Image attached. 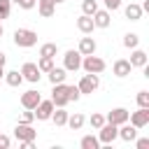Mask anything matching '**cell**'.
<instances>
[{"label": "cell", "instance_id": "6da1fadb", "mask_svg": "<svg viewBox=\"0 0 149 149\" xmlns=\"http://www.w3.org/2000/svg\"><path fill=\"white\" fill-rule=\"evenodd\" d=\"M14 44L21 49H30L37 44V33L30 28H16L14 30Z\"/></svg>", "mask_w": 149, "mask_h": 149}, {"label": "cell", "instance_id": "7a4b0ae2", "mask_svg": "<svg viewBox=\"0 0 149 149\" xmlns=\"http://www.w3.org/2000/svg\"><path fill=\"white\" fill-rule=\"evenodd\" d=\"M81 68H84V72L100 74V72H105L107 63H105L100 56H95V54H88V56H81Z\"/></svg>", "mask_w": 149, "mask_h": 149}, {"label": "cell", "instance_id": "3957f363", "mask_svg": "<svg viewBox=\"0 0 149 149\" xmlns=\"http://www.w3.org/2000/svg\"><path fill=\"white\" fill-rule=\"evenodd\" d=\"M98 86H100V77L93 74V72H86V74L79 79V84H77V88H79L81 95H88V93L98 91Z\"/></svg>", "mask_w": 149, "mask_h": 149}, {"label": "cell", "instance_id": "277c9868", "mask_svg": "<svg viewBox=\"0 0 149 149\" xmlns=\"http://www.w3.org/2000/svg\"><path fill=\"white\" fill-rule=\"evenodd\" d=\"M119 137V126H114V123H109V121H105L100 128H98V140H100V144H112L114 140Z\"/></svg>", "mask_w": 149, "mask_h": 149}, {"label": "cell", "instance_id": "5b68a950", "mask_svg": "<svg viewBox=\"0 0 149 149\" xmlns=\"http://www.w3.org/2000/svg\"><path fill=\"white\" fill-rule=\"evenodd\" d=\"M63 68H65L68 72L81 70V54H79L77 49H68V51L63 54Z\"/></svg>", "mask_w": 149, "mask_h": 149}, {"label": "cell", "instance_id": "8992f818", "mask_svg": "<svg viewBox=\"0 0 149 149\" xmlns=\"http://www.w3.org/2000/svg\"><path fill=\"white\" fill-rule=\"evenodd\" d=\"M68 84L65 81H61V84H54V91H51V102H54V107H65L68 102H70V98H68Z\"/></svg>", "mask_w": 149, "mask_h": 149}, {"label": "cell", "instance_id": "52a82bcc", "mask_svg": "<svg viewBox=\"0 0 149 149\" xmlns=\"http://www.w3.org/2000/svg\"><path fill=\"white\" fill-rule=\"evenodd\" d=\"M14 137L19 140V142H28V140H37V130L33 128V123H16V128H14Z\"/></svg>", "mask_w": 149, "mask_h": 149}, {"label": "cell", "instance_id": "ba28073f", "mask_svg": "<svg viewBox=\"0 0 149 149\" xmlns=\"http://www.w3.org/2000/svg\"><path fill=\"white\" fill-rule=\"evenodd\" d=\"M128 123H133L137 130L149 126V107H137V112H130L128 114Z\"/></svg>", "mask_w": 149, "mask_h": 149}, {"label": "cell", "instance_id": "9c48e42d", "mask_svg": "<svg viewBox=\"0 0 149 149\" xmlns=\"http://www.w3.org/2000/svg\"><path fill=\"white\" fill-rule=\"evenodd\" d=\"M19 72L23 74V81H30V84H37V81H40V77H42V72H40L37 63H30V61H28V63H23Z\"/></svg>", "mask_w": 149, "mask_h": 149}, {"label": "cell", "instance_id": "30bf717a", "mask_svg": "<svg viewBox=\"0 0 149 149\" xmlns=\"http://www.w3.org/2000/svg\"><path fill=\"white\" fill-rule=\"evenodd\" d=\"M33 112H35V119L37 121H49L51 119V112H54V102L51 100H40Z\"/></svg>", "mask_w": 149, "mask_h": 149}, {"label": "cell", "instance_id": "8fae6325", "mask_svg": "<svg viewBox=\"0 0 149 149\" xmlns=\"http://www.w3.org/2000/svg\"><path fill=\"white\" fill-rule=\"evenodd\" d=\"M40 100H42V95H40V91H35V88L21 93V107H23V109H35Z\"/></svg>", "mask_w": 149, "mask_h": 149}, {"label": "cell", "instance_id": "7c38bea8", "mask_svg": "<svg viewBox=\"0 0 149 149\" xmlns=\"http://www.w3.org/2000/svg\"><path fill=\"white\" fill-rule=\"evenodd\" d=\"M91 19H93V26H95V28H109V23H112V14H109V9H100V7L93 12Z\"/></svg>", "mask_w": 149, "mask_h": 149}, {"label": "cell", "instance_id": "4fadbf2b", "mask_svg": "<svg viewBox=\"0 0 149 149\" xmlns=\"http://www.w3.org/2000/svg\"><path fill=\"white\" fill-rule=\"evenodd\" d=\"M130 70H133V65L128 63V58H116V61H114V65H112V74H114V77H119V79L128 77V74H130Z\"/></svg>", "mask_w": 149, "mask_h": 149}, {"label": "cell", "instance_id": "5bb4252c", "mask_svg": "<svg viewBox=\"0 0 149 149\" xmlns=\"http://www.w3.org/2000/svg\"><path fill=\"white\" fill-rule=\"evenodd\" d=\"M128 109L126 107H114L107 116H105V121H109V123H114V126H121V123H126L128 121Z\"/></svg>", "mask_w": 149, "mask_h": 149}, {"label": "cell", "instance_id": "9a60e30c", "mask_svg": "<svg viewBox=\"0 0 149 149\" xmlns=\"http://www.w3.org/2000/svg\"><path fill=\"white\" fill-rule=\"evenodd\" d=\"M147 61H149V56H147V51H142L140 47H135V49H130V58H128V63H130L133 68H144V65H147Z\"/></svg>", "mask_w": 149, "mask_h": 149}, {"label": "cell", "instance_id": "2e32d148", "mask_svg": "<svg viewBox=\"0 0 149 149\" xmlns=\"http://www.w3.org/2000/svg\"><path fill=\"white\" fill-rule=\"evenodd\" d=\"M135 137H137V128H135L133 123L126 121V123L119 126V140H123V142H133Z\"/></svg>", "mask_w": 149, "mask_h": 149}, {"label": "cell", "instance_id": "e0dca14e", "mask_svg": "<svg viewBox=\"0 0 149 149\" xmlns=\"http://www.w3.org/2000/svg\"><path fill=\"white\" fill-rule=\"evenodd\" d=\"M35 5H37L40 16H44V19H49V16L56 14V2H54V0H37Z\"/></svg>", "mask_w": 149, "mask_h": 149}, {"label": "cell", "instance_id": "ac0fdd59", "mask_svg": "<svg viewBox=\"0 0 149 149\" xmlns=\"http://www.w3.org/2000/svg\"><path fill=\"white\" fill-rule=\"evenodd\" d=\"M95 49H98V44H95V40H93V37H81V40H79V47H77V51H79L81 56L95 54Z\"/></svg>", "mask_w": 149, "mask_h": 149}, {"label": "cell", "instance_id": "d6986e66", "mask_svg": "<svg viewBox=\"0 0 149 149\" xmlns=\"http://www.w3.org/2000/svg\"><path fill=\"white\" fill-rule=\"evenodd\" d=\"M123 14H126V19H128V21H140L144 12H142V5L130 2V5H126V7H123Z\"/></svg>", "mask_w": 149, "mask_h": 149}, {"label": "cell", "instance_id": "ffe728a7", "mask_svg": "<svg viewBox=\"0 0 149 149\" xmlns=\"http://www.w3.org/2000/svg\"><path fill=\"white\" fill-rule=\"evenodd\" d=\"M77 28H79V33H84V35H91L93 33V19L88 16V14H81L79 19H77Z\"/></svg>", "mask_w": 149, "mask_h": 149}, {"label": "cell", "instance_id": "44dd1931", "mask_svg": "<svg viewBox=\"0 0 149 149\" xmlns=\"http://www.w3.org/2000/svg\"><path fill=\"white\" fill-rule=\"evenodd\" d=\"M47 74H49L51 86H54V84H61V81H65V79H68V70H65V68H56V65H54Z\"/></svg>", "mask_w": 149, "mask_h": 149}, {"label": "cell", "instance_id": "7402d4cb", "mask_svg": "<svg viewBox=\"0 0 149 149\" xmlns=\"http://www.w3.org/2000/svg\"><path fill=\"white\" fill-rule=\"evenodd\" d=\"M2 79H5L7 86H12V88H19V86L23 84V74H21L19 70H9V72H5Z\"/></svg>", "mask_w": 149, "mask_h": 149}, {"label": "cell", "instance_id": "603a6c76", "mask_svg": "<svg viewBox=\"0 0 149 149\" xmlns=\"http://www.w3.org/2000/svg\"><path fill=\"white\" fill-rule=\"evenodd\" d=\"M84 123H86V119H84V114H81V112L68 114V123H65V126H70L72 130H81V128H84Z\"/></svg>", "mask_w": 149, "mask_h": 149}, {"label": "cell", "instance_id": "cb8c5ba5", "mask_svg": "<svg viewBox=\"0 0 149 149\" xmlns=\"http://www.w3.org/2000/svg\"><path fill=\"white\" fill-rule=\"evenodd\" d=\"M51 121H54V126H65V123H68V112H65V107H54Z\"/></svg>", "mask_w": 149, "mask_h": 149}, {"label": "cell", "instance_id": "d4e9b609", "mask_svg": "<svg viewBox=\"0 0 149 149\" xmlns=\"http://www.w3.org/2000/svg\"><path fill=\"white\" fill-rule=\"evenodd\" d=\"M56 54H58V44H56V42H44V44L40 47V56L56 58Z\"/></svg>", "mask_w": 149, "mask_h": 149}, {"label": "cell", "instance_id": "484cf974", "mask_svg": "<svg viewBox=\"0 0 149 149\" xmlns=\"http://www.w3.org/2000/svg\"><path fill=\"white\" fill-rule=\"evenodd\" d=\"M79 147H81V149H100V140H98L95 135H84V137L79 140Z\"/></svg>", "mask_w": 149, "mask_h": 149}, {"label": "cell", "instance_id": "4316f807", "mask_svg": "<svg viewBox=\"0 0 149 149\" xmlns=\"http://www.w3.org/2000/svg\"><path fill=\"white\" fill-rule=\"evenodd\" d=\"M123 47H126V49L140 47V35H137V33H126V35H123Z\"/></svg>", "mask_w": 149, "mask_h": 149}, {"label": "cell", "instance_id": "83f0119b", "mask_svg": "<svg viewBox=\"0 0 149 149\" xmlns=\"http://www.w3.org/2000/svg\"><path fill=\"white\" fill-rule=\"evenodd\" d=\"M95 9H98V0H81V14L93 16Z\"/></svg>", "mask_w": 149, "mask_h": 149}, {"label": "cell", "instance_id": "f1b7e54d", "mask_svg": "<svg viewBox=\"0 0 149 149\" xmlns=\"http://www.w3.org/2000/svg\"><path fill=\"white\" fill-rule=\"evenodd\" d=\"M37 68H40V72H49L51 68H54V58H47V56H40V61H37Z\"/></svg>", "mask_w": 149, "mask_h": 149}, {"label": "cell", "instance_id": "f546056e", "mask_svg": "<svg viewBox=\"0 0 149 149\" xmlns=\"http://www.w3.org/2000/svg\"><path fill=\"white\" fill-rule=\"evenodd\" d=\"M88 123H91V128H93V130H98V128L105 123V116H102L100 112H93V114H91V119H88Z\"/></svg>", "mask_w": 149, "mask_h": 149}, {"label": "cell", "instance_id": "4dcf8cb0", "mask_svg": "<svg viewBox=\"0 0 149 149\" xmlns=\"http://www.w3.org/2000/svg\"><path fill=\"white\" fill-rule=\"evenodd\" d=\"M9 14H12V0H0V21L9 19Z\"/></svg>", "mask_w": 149, "mask_h": 149}, {"label": "cell", "instance_id": "1f68e13d", "mask_svg": "<svg viewBox=\"0 0 149 149\" xmlns=\"http://www.w3.org/2000/svg\"><path fill=\"white\" fill-rule=\"evenodd\" d=\"M135 100H137V107H149V91H140Z\"/></svg>", "mask_w": 149, "mask_h": 149}, {"label": "cell", "instance_id": "d6a6232c", "mask_svg": "<svg viewBox=\"0 0 149 149\" xmlns=\"http://www.w3.org/2000/svg\"><path fill=\"white\" fill-rule=\"evenodd\" d=\"M21 123H33L35 121V112L33 109H26V112H21V119H19Z\"/></svg>", "mask_w": 149, "mask_h": 149}, {"label": "cell", "instance_id": "836d02e7", "mask_svg": "<svg viewBox=\"0 0 149 149\" xmlns=\"http://www.w3.org/2000/svg\"><path fill=\"white\" fill-rule=\"evenodd\" d=\"M68 98H70V102H77V100L81 98L79 88H77V86H70V88H68Z\"/></svg>", "mask_w": 149, "mask_h": 149}, {"label": "cell", "instance_id": "e575fe53", "mask_svg": "<svg viewBox=\"0 0 149 149\" xmlns=\"http://www.w3.org/2000/svg\"><path fill=\"white\" fill-rule=\"evenodd\" d=\"M102 2H105V9H109V12H116L121 7V0H102Z\"/></svg>", "mask_w": 149, "mask_h": 149}, {"label": "cell", "instance_id": "d590c367", "mask_svg": "<svg viewBox=\"0 0 149 149\" xmlns=\"http://www.w3.org/2000/svg\"><path fill=\"white\" fill-rule=\"evenodd\" d=\"M133 142H135V147H137V149H147V147H149V137H140V140L135 137Z\"/></svg>", "mask_w": 149, "mask_h": 149}, {"label": "cell", "instance_id": "8d00e7d4", "mask_svg": "<svg viewBox=\"0 0 149 149\" xmlns=\"http://www.w3.org/2000/svg\"><path fill=\"white\" fill-rule=\"evenodd\" d=\"M9 144H12V137L0 133V149H9Z\"/></svg>", "mask_w": 149, "mask_h": 149}, {"label": "cell", "instance_id": "74e56055", "mask_svg": "<svg viewBox=\"0 0 149 149\" xmlns=\"http://www.w3.org/2000/svg\"><path fill=\"white\" fill-rule=\"evenodd\" d=\"M19 7L28 12V9H33V7H35V0H19Z\"/></svg>", "mask_w": 149, "mask_h": 149}, {"label": "cell", "instance_id": "f35d334b", "mask_svg": "<svg viewBox=\"0 0 149 149\" xmlns=\"http://www.w3.org/2000/svg\"><path fill=\"white\" fill-rule=\"evenodd\" d=\"M5 63H7V56H5L2 51H0V65H5Z\"/></svg>", "mask_w": 149, "mask_h": 149}, {"label": "cell", "instance_id": "ab89813d", "mask_svg": "<svg viewBox=\"0 0 149 149\" xmlns=\"http://www.w3.org/2000/svg\"><path fill=\"white\" fill-rule=\"evenodd\" d=\"M5 77V65H0V79Z\"/></svg>", "mask_w": 149, "mask_h": 149}, {"label": "cell", "instance_id": "60d3db41", "mask_svg": "<svg viewBox=\"0 0 149 149\" xmlns=\"http://www.w3.org/2000/svg\"><path fill=\"white\" fill-rule=\"evenodd\" d=\"M2 33H5V28H2V21H0V37H2Z\"/></svg>", "mask_w": 149, "mask_h": 149}, {"label": "cell", "instance_id": "b9f144b4", "mask_svg": "<svg viewBox=\"0 0 149 149\" xmlns=\"http://www.w3.org/2000/svg\"><path fill=\"white\" fill-rule=\"evenodd\" d=\"M54 2H56V5H61V2H65V0H54Z\"/></svg>", "mask_w": 149, "mask_h": 149}, {"label": "cell", "instance_id": "7bdbcfd3", "mask_svg": "<svg viewBox=\"0 0 149 149\" xmlns=\"http://www.w3.org/2000/svg\"><path fill=\"white\" fill-rule=\"evenodd\" d=\"M12 2H16V5H19V0H12Z\"/></svg>", "mask_w": 149, "mask_h": 149}, {"label": "cell", "instance_id": "ee69618b", "mask_svg": "<svg viewBox=\"0 0 149 149\" xmlns=\"http://www.w3.org/2000/svg\"><path fill=\"white\" fill-rule=\"evenodd\" d=\"M35 2H37V0H35Z\"/></svg>", "mask_w": 149, "mask_h": 149}]
</instances>
